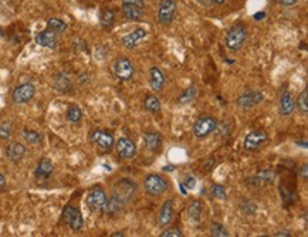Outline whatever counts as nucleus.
<instances>
[{
	"label": "nucleus",
	"instance_id": "31",
	"mask_svg": "<svg viewBox=\"0 0 308 237\" xmlns=\"http://www.w3.org/2000/svg\"><path fill=\"white\" fill-rule=\"evenodd\" d=\"M83 118V113L78 105H71L67 110V121L71 123H78Z\"/></svg>",
	"mask_w": 308,
	"mask_h": 237
},
{
	"label": "nucleus",
	"instance_id": "24",
	"mask_svg": "<svg viewBox=\"0 0 308 237\" xmlns=\"http://www.w3.org/2000/svg\"><path fill=\"white\" fill-rule=\"evenodd\" d=\"M53 86H54L57 91L67 93V91L71 90V86H73L71 77H70V74H67V73H58V74H56V77H54V80H53Z\"/></svg>",
	"mask_w": 308,
	"mask_h": 237
},
{
	"label": "nucleus",
	"instance_id": "35",
	"mask_svg": "<svg viewBox=\"0 0 308 237\" xmlns=\"http://www.w3.org/2000/svg\"><path fill=\"white\" fill-rule=\"evenodd\" d=\"M210 233L213 237H227L229 236V232L220 225V223H213L212 229H210Z\"/></svg>",
	"mask_w": 308,
	"mask_h": 237
},
{
	"label": "nucleus",
	"instance_id": "23",
	"mask_svg": "<svg viewBox=\"0 0 308 237\" xmlns=\"http://www.w3.org/2000/svg\"><path fill=\"white\" fill-rule=\"evenodd\" d=\"M144 143L150 152H158L162 148V136L158 132H147L144 135Z\"/></svg>",
	"mask_w": 308,
	"mask_h": 237
},
{
	"label": "nucleus",
	"instance_id": "4",
	"mask_svg": "<svg viewBox=\"0 0 308 237\" xmlns=\"http://www.w3.org/2000/svg\"><path fill=\"white\" fill-rule=\"evenodd\" d=\"M269 141V135L263 129H253L246 135L243 141V148L247 152H257Z\"/></svg>",
	"mask_w": 308,
	"mask_h": 237
},
{
	"label": "nucleus",
	"instance_id": "42",
	"mask_svg": "<svg viewBox=\"0 0 308 237\" xmlns=\"http://www.w3.org/2000/svg\"><path fill=\"white\" fill-rule=\"evenodd\" d=\"M277 1L284 7H290V6H294L296 3H299L300 0H277Z\"/></svg>",
	"mask_w": 308,
	"mask_h": 237
},
{
	"label": "nucleus",
	"instance_id": "10",
	"mask_svg": "<svg viewBox=\"0 0 308 237\" xmlns=\"http://www.w3.org/2000/svg\"><path fill=\"white\" fill-rule=\"evenodd\" d=\"M36 94V87L31 83H23L19 84L11 93V101L14 104H26Z\"/></svg>",
	"mask_w": 308,
	"mask_h": 237
},
{
	"label": "nucleus",
	"instance_id": "5",
	"mask_svg": "<svg viewBox=\"0 0 308 237\" xmlns=\"http://www.w3.org/2000/svg\"><path fill=\"white\" fill-rule=\"evenodd\" d=\"M168 180L156 173L148 175L144 180V189L150 196H160L165 190L168 189Z\"/></svg>",
	"mask_w": 308,
	"mask_h": 237
},
{
	"label": "nucleus",
	"instance_id": "38",
	"mask_svg": "<svg viewBox=\"0 0 308 237\" xmlns=\"http://www.w3.org/2000/svg\"><path fill=\"white\" fill-rule=\"evenodd\" d=\"M280 195H281V199H283V202L286 203V205H289V203H291L293 202V193H291V190L287 189L284 185H281L280 186Z\"/></svg>",
	"mask_w": 308,
	"mask_h": 237
},
{
	"label": "nucleus",
	"instance_id": "47",
	"mask_svg": "<svg viewBox=\"0 0 308 237\" xmlns=\"http://www.w3.org/2000/svg\"><path fill=\"white\" fill-rule=\"evenodd\" d=\"M274 236H291V235H290V232H277V233H276V235H274Z\"/></svg>",
	"mask_w": 308,
	"mask_h": 237
},
{
	"label": "nucleus",
	"instance_id": "13",
	"mask_svg": "<svg viewBox=\"0 0 308 237\" xmlns=\"http://www.w3.org/2000/svg\"><path fill=\"white\" fill-rule=\"evenodd\" d=\"M115 148H117V155L121 158V159H132L137 153V146L134 141H131L130 138H120L117 143H114Z\"/></svg>",
	"mask_w": 308,
	"mask_h": 237
},
{
	"label": "nucleus",
	"instance_id": "21",
	"mask_svg": "<svg viewBox=\"0 0 308 237\" xmlns=\"http://www.w3.org/2000/svg\"><path fill=\"white\" fill-rule=\"evenodd\" d=\"M53 171H54L53 162L50 161V159H47V158H43V159L38 161L36 171H34V176L37 179H48L51 176Z\"/></svg>",
	"mask_w": 308,
	"mask_h": 237
},
{
	"label": "nucleus",
	"instance_id": "27",
	"mask_svg": "<svg viewBox=\"0 0 308 237\" xmlns=\"http://www.w3.org/2000/svg\"><path fill=\"white\" fill-rule=\"evenodd\" d=\"M197 94H199V90H197V87L195 86H190L187 87L186 90L182 93V94L179 95V98H177V103L179 104H189V103H192L195 98L197 97Z\"/></svg>",
	"mask_w": 308,
	"mask_h": 237
},
{
	"label": "nucleus",
	"instance_id": "45",
	"mask_svg": "<svg viewBox=\"0 0 308 237\" xmlns=\"http://www.w3.org/2000/svg\"><path fill=\"white\" fill-rule=\"evenodd\" d=\"M300 176L304 180H307L308 178V166L307 165H303V171H300Z\"/></svg>",
	"mask_w": 308,
	"mask_h": 237
},
{
	"label": "nucleus",
	"instance_id": "46",
	"mask_svg": "<svg viewBox=\"0 0 308 237\" xmlns=\"http://www.w3.org/2000/svg\"><path fill=\"white\" fill-rule=\"evenodd\" d=\"M4 186H6V178H4V175L0 173V190L3 189Z\"/></svg>",
	"mask_w": 308,
	"mask_h": 237
},
{
	"label": "nucleus",
	"instance_id": "48",
	"mask_svg": "<svg viewBox=\"0 0 308 237\" xmlns=\"http://www.w3.org/2000/svg\"><path fill=\"white\" fill-rule=\"evenodd\" d=\"M224 0H215V4H217V6H220V4H223Z\"/></svg>",
	"mask_w": 308,
	"mask_h": 237
},
{
	"label": "nucleus",
	"instance_id": "50",
	"mask_svg": "<svg viewBox=\"0 0 308 237\" xmlns=\"http://www.w3.org/2000/svg\"><path fill=\"white\" fill-rule=\"evenodd\" d=\"M0 36H1V30H0Z\"/></svg>",
	"mask_w": 308,
	"mask_h": 237
},
{
	"label": "nucleus",
	"instance_id": "8",
	"mask_svg": "<svg viewBox=\"0 0 308 237\" xmlns=\"http://www.w3.org/2000/svg\"><path fill=\"white\" fill-rule=\"evenodd\" d=\"M177 1L176 0H160L158 7V20L162 26H169L176 14Z\"/></svg>",
	"mask_w": 308,
	"mask_h": 237
},
{
	"label": "nucleus",
	"instance_id": "15",
	"mask_svg": "<svg viewBox=\"0 0 308 237\" xmlns=\"http://www.w3.org/2000/svg\"><path fill=\"white\" fill-rule=\"evenodd\" d=\"M276 172L273 171H260L257 172L256 175L250 176L249 179L246 180V183L249 186H264V185H270L276 180Z\"/></svg>",
	"mask_w": 308,
	"mask_h": 237
},
{
	"label": "nucleus",
	"instance_id": "26",
	"mask_svg": "<svg viewBox=\"0 0 308 237\" xmlns=\"http://www.w3.org/2000/svg\"><path fill=\"white\" fill-rule=\"evenodd\" d=\"M202 216V203L199 200H193L187 208V218L192 223H197Z\"/></svg>",
	"mask_w": 308,
	"mask_h": 237
},
{
	"label": "nucleus",
	"instance_id": "44",
	"mask_svg": "<svg viewBox=\"0 0 308 237\" xmlns=\"http://www.w3.org/2000/svg\"><path fill=\"white\" fill-rule=\"evenodd\" d=\"M264 17H266V13H264V11H257V13L253 14V19L256 20V21H262Z\"/></svg>",
	"mask_w": 308,
	"mask_h": 237
},
{
	"label": "nucleus",
	"instance_id": "11",
	"mask_svg": "<svg viewBox=\"0 0 308 237\" xmlns=\"http://www.w3.org/2000/svg\"><path fill=\"white\" fill-rule=\"evenodd\" d=\"M107 199L108 198H107V193L104 192V189L94 188L88 192L85 202H87V206L91 212H103Z\"/></svg>",
	"mask_w": 308,
	"mask_h": 237
},
{
	"label": "nucleus",
	"instance_id": "36",
	"mask_svg": "<svg viewBox=\"0 0 308 237\" xmlns=\"http://www.w3.org/2000/svg\"><path fill=\"white\" fill-rule=\"evenodd\" d=\"M11 132H13V126L10 122H3L0 125V139H3V141L9 139Z\"/></svg>",
	"mask_w": 308,
	"mask_h": 237
},
{
	"label": "nucleus",
	"instance_id": "25",
	"mask_svg": "<svg viewBox=\"0 0 308 237\" xmlns=\"http://www.w3.org/2000/svg\"><path fill=\"white\" fill-rule=\"evenodd\" d=\"M124 208H125V205L122 203L121 200H118L115 196L111 195V198L107 199V203H105V206H104L103 212L107 213V215H110V216H112V215H118Z\"/></svg>",
	"mask_w": 308,
	"mask_h": 237
},
{
	"label": "nucleus",
	"instance_id": "16",
	"mask_svg": "<svg viewBox=\"0 0 308 237\" xmlns=\"http://www.w3.org/2000/svg\"><path fill=\"white\" fill-rule=\"evenodd\" d=\"M4 153H6V158H7L10 162L17 163V162H20L23 158H24V156H26L27 149H26V146H24L23 143L10 142L9 145L6 146V151H4Z\"/></svg>",
	"mask_w": 308,
	"mask_h": 237
},
{
	"label": "nucleus",
	"instance_id": "18",
	"mask_svg": "<svg viewBox=\"0 0 308 237\" xmlns=\"http://www.w3.org/2000/svg\"><path fill=\"white\" fill-rule=\"evenodd\" d=\"M34 41L37 43L38 46H41V47H46V48H56L57 46V34L54 33V31H51V30H43V31H40V33H37L36 34V38H34Z\"/></svg>",
	"mask_w": 308,
	"mask_h": 237
},
{
	"label": "nucleus",
	"instance_id": "1",
	"mask_svg": "<svg viewBox=\"0 0 308 237\" xmlns=\"http://www.w3.org/2000/svg\"><path fill=\"white\" fill-rule=\"evenodd\" d=\"M137 195V183L134 180L124 178V179L118 180L114 185V190H112V196H115L118 200H121L122 203L127 206Z\"/></svg>",
	"mask_w": 308,
	"mask_h": 237
},
{
	"label": "nucleus",
	"instance_id": "49",
	"mask_svg": "<svg viewBox=\"0 0 308 237\" xmlns=\"http://www.w3.org/2000/svg\"><path fill=\"white\" fill-rule=\"evenodd\" d=\"M111 236H114V237H115V236H124V235H122L121 232H120V233H112Z\"/></svg>",
	"mask_w": 308,
	"mask_h": 237
},
{
	"label": "nucleus",
	"instance_id": "29",
	"mask_svg": "<svg viewBox=\"0 0 308 237\" xmlns=\"http://www.w3.org/2000/svg\"><path fill=\"white\" fill-rule=\"evenodd\" d=\"M144 107L151 114H158L160 111V103L155 95H147L144 100Z\"/></svg>",
	"mask_w": 308,
	"mask_h": 237
},
{
	"label": "nucleus",
	"instance_id": "14",
	"mask_svg": "<svg viewBox=\"0 0 308 237\" xmlns=\"http://www.w3.org/2000/svg\"><path fill=\"white\" fill-rule=\"evenodd\" d=\"M264 95L260 93V91H247L242 94L239 98H237V105L240 108H253L256 105H259L263 101Z\"/></svg>",
	"mask_w": 308,
	"mask_h": 237
},
{
	"label": "nucleus",
	"instance_id": "19",
	"mask_svg": "<svg viewBox=\"0 0 308 237\" xmlns=\"http://www.w3.org/2000/svg\"><path fill=\"white\" fill-rule=\"evenodd\" d=\"M166 83V78H165V74L162 73V70L158 68V67H152L150 70V86L151 88L155 91V93H159L163 90V86Z\"/></svg>",
	"mask_w": 308,
	"mask_h": 237
},
{
	"label": "nucleus",
	"instance_id": "6",
	"mask_svg": "<svg viewBox=\"0 0 308 237\" xmlns=\"http://www.w3.org/2000/svg\"><path fill=\"white\" fill-rule=\"evenodd\" d=\"M112 73H114V76L117 77L118 80L130 81L134 77L135 68H134V64H132V61L130 58L120 57L112 63Z\"/></svg>",
	"mask_w": 308,
	"mask_h": 237
},
{
	"label": "nucleus",
	"instance_id": "2",
	"mask_svg": "<svg viewBox=\"0 0 308 237\" xmlns=\"http://www.w3.org/2000/svg\"><path fill=\"white\" fill-rule=\"evenodd\" d=\"M247 38V30L243 24H234L226 34V46L232 51H239L244 46Z\"/></svg>",
	"mask_w": 308,
	"mask_h": 237
},
{
	"label": "nucleus",
	"instance_id": "12",
	"mask_svg": "<svg viewBox=\"0 0 308 237\" xmlns=\"http://www.w3.org/2000/svg\"><path fill=\"white\" fill-rule=\"evenodd\" d=\"M90 141L95 143L103 151H110L115 143L114 135L108 131H104V129H94L93 132L90 133Z\"/></svg>",
	"mask_w": 308,
	"mask_h": 237
},
{
	"label": "nucleus",
	"instance_id": "33",
	"mask_svg": "<svg viewBox=\"0 0 308 237\" xmlns=\"http://www.w3.org/2000/svg\"><path fill=\"white\" fill-rule=\"evenodd\" d=\"M296 105H297V108H299L300 113L307 114L308 113V90L307 88H306V90H303V93L299 95Z\"/></svg>",
	"mask_w": 308,
	"mask_h": 237
},
{
	"label": "nucleus",
	"instance_id": "37",
	"mask_svg": "<svg viewBox=\"0 0 308 237\" xmlns=\"http://www.w3.org/2000/svg\"><path fill=\"white\" fill-rule=\"evenodd\" d=\"M212 196L216 199H226V189L222 185H213L212 186Z\"/></svg>",
	"mask_w": 308,
	"mask_h": 237
},
{
	"label": "nucleus",
	"instance_id": "20",
	"mask_svg": "<svg viewBox=\"0 0 308 237\" xmlns=\"http://www.w3.org/2000/svg\"><path fill=\"white\" fill-rule=\"evenodd\" d=\"M294 108H296V103H294L293 95L290 91L284 90L280 95V110H279V113H280L281 117H289V115L293 114Z\"/></svg>",
	"mask_w": 308,
	"mask_h": 237
},
{
	"label": "nucleus",
	"instance_id": "7",
	"mask_svg": "<svg viewBox=\"0 0 308 237\" xmlns=\"http://www.w3.org/2000/svg\"><path fill=\"white\" fill-rule=\"evenodd\" d=\"M216 128H217V119L215 117H200L193 123V135L199 139H203L213 132Z\"/></svg>",
	"mask_w": 308,
	"mask_h": 237
},
{
	"label": "nucleus",
	"instance_id": "34",
	"mask_svg": "<svg viewBox=\"0 0 308 237\" xmlns=\"http://www.w3.org/2000/svg\"><path fill=\"white\" fill-rule=\"evenodd\" d=\"M240 210L246 215H254L257 212V205L250 199H243L240 202Z\"/></svg>",
	"mask_w": 308,
	"mask_h": 237
},
{
	"label": "nucleus",
	"instance_id": "28",
	"mask_svg": "<svg viewBox=\"0 0 308 237\" xmlns=\"http://www.w3.org/2000/svg\"><path fill=\"white\" fill-rule=\"evenodd\" d=\"M46 26L47 29L54 31L56 34H61V33H64L67 30L66 21H63L61 19H57V17H51V19L47 20Z\"/></svg>",
	"mask_w": 308,
	"mask_h": 237
},
{
	"label": "nucleus",
	"instance_id": "3",
	"mask_svg": "<svg viewBox=\"0 0 308 237\" xmlns=\"http://www.w3.org/2000/svg\"><path fill=\"white\" fill-rule=\"evenodd\" d=\"M121 10L124 17L130 21H140L144 17L145 1L144 0H122Z\"/></svg>",
	"mask_w": 308,
	"mask_h": 237
},
{
	"label": "nucleus",
	"instance_id": "9",
	"mask_svg": "<svg viewBox=\"0 0 308 237\" xmlns=\"http://www.w3.org/2000/svg\"><path fill=\"white\" fill-rule=\"evenodd\" d=\"M63 222L68 225L73 230H80L84 226V219L81 212L78 210V208H75L73 205H67L66 208L63 209V215H61Z\"/></svg>",
	"mask_w": 308,
	"mask_h": 237
},
{
	"label": "nucleus",
	"instance_id": "32",
	"mask_svg": "<svg viewBox=\"0 0 308 237\" xmlns=\"http://www.w3.org/2000/svg\"><path fill=\"white\" fill-rule=\"evenodd\" d=\"M21 136L24 138V141L27 143H31V145H37L43 141V135L40 132H36V131H30V129H24L21 132Z\"/></svg>",
	"mask_w": 308,
	"mask_h": 237
},
{
	"label": "nucleus",
	"instance_id": "40",
	"mask_svg": "<svg viewBox=\"0 0 308 237\" xmlns=\"http://www.w3.org/2000/svg\"><path fill=\"white\" fill-rule=\"evenodd\" d=\"M216 165V159L212 156V158H207L205 162H203V171L205 172H212L213 171V168H215Z\"/></svg>",
	"mask_w": 308,
	"mask_h": 237
},
{
	"label": "nucleus",
	"instance_id": "17",
	"mask_svg": "<svg viewBox=\"0 0 308 237\" xmlns=\"http://www.w3.org/2000/svg\"><path fill=\"white\" fill-rule=\"evenodd\" d=\"M145 36H147V30L142 29V27L132 30L131 33H128L127 36H124V37L121 38V44L125 48L131 50V48L137 47L141 41L145 38Z\"/></svg>",
	"mask_w": 308,
	"mask_h": 237
},
{
	"label": "nucleus",
	"instance_id": "30",
	"mask_svg": "<svg viewBox=\"0 0 308 237\" xmlns=\"http://www.w3.org/2000/svg\"><path fill=\"white\" fill-rule=\"evenodd\" d=\"M114 21H115V14H114V11H112L111 9H104L103 11H101V16H100V23H101V26H103L104 29H110V27H112Z\"/></svg>",
	"mask_w": 308,
	"mask_h": 237
},
{
	"label": "nucleus",
	"instance_id": "41",
	"mask_svg": "<svg viewBox=\"0 0 308 237\" xmlns=\"http://www.w3.org/2000/svg\"><path fill=\"white\" fill-rule=\"evenodd\" d=\"M182 185H183V186L189 190L195 189V186H196V179H195L193 176H186L185 180L182 182Z\"/></svg>",
	"mask_w": 308,
	"mask_h": 237
},
{
	"label": "nucleus",
	"instance_id": "43",
	"mask_svg": "<svg viewBox=\"0 0 308 237\" xmlns=\"http://www.w3.org/2000/svg\"><path fill=\"white\" fill-rule=\"evenodd\" d=\"M197 3L203 7H212L215 6V0H196Z\"/></svg>",
	"mask_w": 308,
	"mask_h": 237
},
{
	"label": "nucleus",
	"instance_id": "39",
	"mask_svg": "<svg viewBox=\"0 0 308 237\" xmlns=\"http://www.w3.org/2000/svg\"><path fill=\"white\" fill-rule=\"evenodd\" d=\"M182 232L179 229H168L160 233V237H182Z\"/></svg>",
	"mask_w": 308,
	"mask_h": 237
},
{
	"label": "nucleus",
	"instance_id": "22",
	"mask_svg": "<svg viewBox=\"0 0 308 237\" xmlns=\"http://www.w3.org/2000/svg\"><path fill=\"white\" fill-rule=\"evenodd\" d=\"M173 218V200L168 199L159 210L158 222L160 226H168Z\"/></svg>",
	"mask_w": 308,
	"mask_h": 237
}]
</instances>
